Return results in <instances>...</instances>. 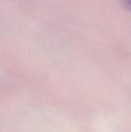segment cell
<instances>
[{"label":"cell","instance_id":"1","mask_svg":"<svg viewBox=\"0 0 131 132\" xmlns=\"http://www.w3.org/2000/svg\"><path fill=\"white\" fill-rule=\"evenodd\" d=\"M124 5L127 8H128L130 10H131V0H129V1H127L124 2Z\"/></svg>","mask_w":131,"mask_h":132}]
</instances>
